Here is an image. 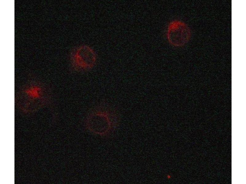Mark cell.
Returning a JSON list of instances; mask_svg holds the SVG:
<instances>
[{
	"instance_id": "cell-1",
	"label": "cell",
	"mask_w": 246,
	"mask_h": 184,
	"mask_svg": "<svg viewBox=\"0 0 246 184\" xmlns=\"http://www.w3.org/2000/svg\"><path fill=\"white\" fill-rule=\"evenodd\" d=\"M191 35L190 28L183 22L173 21L168 26L167 39L169 43L174 46H184L189 40Z\"/></svg>"
},
{
	"instance_id": "cell-2",
	"label": "cell",
	"mask_w": 246,
	"mask_h": 184,
	"mask_svg": "<svg viewBox=\"0 0 246 184\" xmlns=\"http://www.w3.org/2000/svg\"><path fill=\"white\" fill-rule=\"evenodd\" d=\"M72 62L75 69L88 70L95 64L97 56L94 51L89 47L82 46L77 48L72 56Z\"/></svg>"
},
{
	"instance_id": "cell-3",
	"label": "cell",
	"mask_w": 246,
	"mask_h": 184,
	"mask_svg": "<svg viewBox=\"0 0 246 184\" xmlns=\"http://www.w3.org/2000/svg\"><path fill=\"white\" fill-rule=\"evenodd\" d=\"M109 113L107 111H99L91 114L86 121V125L89 129L99 134H104L108 131L112 125Z\"/></svg>"
}]
</instances>
